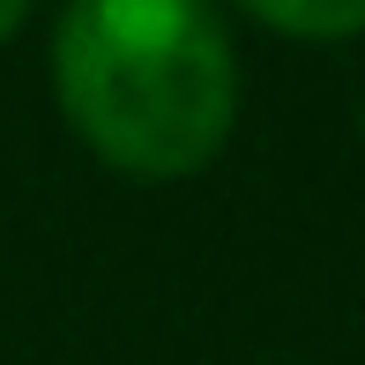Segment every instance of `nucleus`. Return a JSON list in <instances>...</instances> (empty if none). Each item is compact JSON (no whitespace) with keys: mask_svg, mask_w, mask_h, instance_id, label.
<instances>
[{"mask_svg":"<svg viewBox=\"0 0 365 365\" xmlns=\"http://www.w3.org/2000/svg\"><path fill=\"white\" fill-rule=\"evenodd\" d=\"M53 82L75 135L135 179L202 172L239 112V60L209 0H68Z\"/></svg>","mask_w":365,"mask_h":365,"instance_id":"1","label":"nucleus"},{"mask_svg":"<svg viewBox=\"0 0 365 365\" xmlns=\"http://www.w3.org/2000/svg\"><path fill=\"white\" fill-rule=\"evenodd\" d=\"M246 8L291 38H358L365 30V0H246Z\"/></svg>","mask_w":365,"mask_h":365,"instance_id":"2","label":"nucleus"},{"mask_svg":"<svg viewBox=\"0 0 365 365\" xmlns=\"http://www.w3.org/2000/svg\"><path fill=\"white\" fill-rule=\"evenodd\" d=\"M23 15H30V0H0V38H15V30H23Z\"/></svg>","mask_w":365,"mask_h":365,"instance_id":"3","label":"nucleus"}]
</instances>
